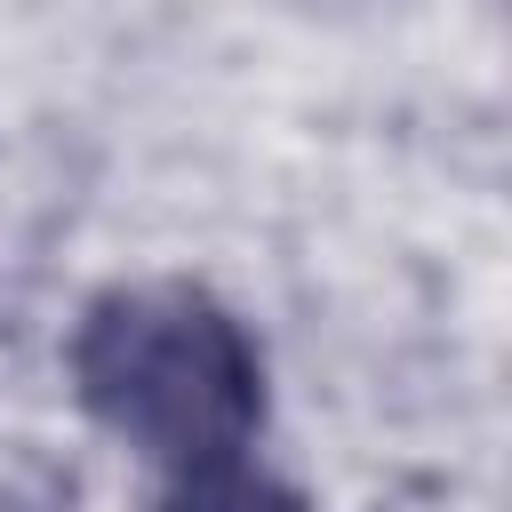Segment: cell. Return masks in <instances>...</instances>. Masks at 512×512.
<instances>
[{"mask_svg":"<svg viewBox=\"0 0 512 512\" xmlns=\"http://www.w3.org/2000/svg\"><path fill=\"white\" fill-rule=\"evenodd\" d=\"M72 392L160 472L248 456L264 424V360L248 328L192 280L104 288L72 328Z\"/></svg>","mask_w":512,"mask_h":512,"instance_id":"cell-1","label":"cell"},{"mask_svg":"<svg viewBox=\"0 0 512 512\" xmlns=\"http://www.w3.org/2000/svg\"><path fill=\"white\" fill-rule=\"evenodd\" d=\"M160 512H312V504H304L288 480H272L264 464H248V456H216V464L168 472Z\"/></svg>","mask_w":512,"mask_h":512,"instance_id":"cell-2","label":"cell"}]
</instances>
